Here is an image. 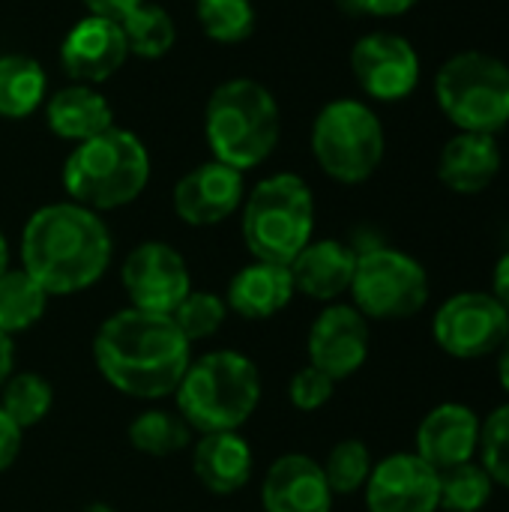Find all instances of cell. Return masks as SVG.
Masks as SVG:
<instances>
[{
    "instance_id": "cell-1",
    "label": "cell",
    "mask_w": 509,
    "mask_h": 512,
    "mask_svg": "<svg viewBox=\"0 0 509 512\" xmlns=\"http://www.w3.org/2000/svg\"><path fill=\"white\" fill-rule=\"evenodd\" d=\"M93 360L102 378L129 399H165L177 390L192 363V345L171 315L120 309L93 339Z\"/></svg>"
},
{
    "instance_id": "cell-2",
    "label": "cell",
    "mask_w": 509,
    "mask_h": 512,
    "mask_svg": "<svg viewBox=\"0 0 509 512\" xmlns=\"http://www.w3.org/2000/svg\"><path fill=\"white\" fill-rule=\"evenodd\" d=\"M114 255L111 231L99 213L57 201L39 207L21 231V270L30 273L48 297L78 294L96 285Z\"/></svg>"
},
{
    "instance_id": "cell-3",
    "label": "cell",
    "mask_w": 509,
    "mask_h": 512,
    "mask_svg": "<svg viewBox=\"0 0 509 512\" xmlns=\"http://www.w3.org/2000/svg\"><path fill=\"white\" fill-rule=\"evenodd\" d=\"M174 396L192 432H237L261 402V372L240 351H207L189 363Z\"/></svg>"
},
{
    "instance_id": "cell-4",
    "label": "cell",
    "mask_w": 509,
    "mask_h": 512,
    "mask_svg": "<svg viewBox=\"0 0 509 512\" xmlns=\"http://www.w3.org/2000/svg\"><path fill=\"white\" fill-rule=\"evenodd\" d=\"M150 183V153L129 129H105L69 153L63 189L69 201L102 213L132 204Z\"/></svg>"
},
{
    "instance_id": "cell-5",
    "label": "cell",
    "mask_w": 509,
    "mask_h": 512,
    "mask_svg": "<svg viewBox=\"0 0 509 512\" xmlns=\"http://www.w3.org/2000/svg\"><path fill=\"white\" fill-rule=\"evenodd\" d=\"M282 114L276 96L252 78H231L213 90L204 111V135L216 162L237 171L258 168L279 144Z\"/></svg>"
},
{
    "instance_id": "cell-6",
    "label": "cell",
    "mask_w": 509,
    "mask_h": 512,
    "mask_svg": "<svg viewBox=\"0 0 509 512\" xmlns=\"http://www.w3.org/2000/svg\"><path fill=\"white\" fill-rule=\"evenodd\" d=\"M315 231V198L303 177L273 174L243 204V240L255 261L291 264Z\"/></svg>"
},
{
    "instance_id": "cell-7",
    "label": "cell",
    "mask_w": 509,
    "mask_h": 512,
    "mask_svg": "<svg viewBox=\"0 0 509 512\" xmlns=\"http://www.w3.org/2000/svg\"><path fill=\"white\" fill-rule=\"evenodd\" d=\"M435 99L459 132L498 135L509 123V66L486 51H459L441 63Z\"/></svg>"
},
{
    "instance_id": "cell-8",
    "label": "cell",
    "mask_w": 509,
    "mask_h": 512,
    "mask_svg": "<svg viewBox=\"0 0 509 512\" xmlns=\"http://www.w3.org/2000/svg\"><path fill=\"white\" fill-rule=\"evenodd\" d=\"M384 150V126L366 102L333 99L318 111L312 126V153L321 171L336 183H366L384 162Z\"/></svg>"
},
{
    "instance_id": "cell-9",
    "label": "cell",
    "mask_w": 509,
    "mask_h": 512,
    "mask_svg": "<svg viewBox=\"0 0 509 512\" xmlns=\"http://www.w3.org/2000/svg\"><path fill=\"white\" fill-rule=\"evenodd\" d=\"M351 297V306L366 321L414 318L429 303V273L414 255L402 249L372 246L357 252Z\"/></svg>"
},
{
    "instance_id": "cell-10",
    "label": "cell",
    "mask_w": 509,
    "mask_h": 512,
    "mask_svg": "<svg viewBox=\"0 0 509 512\" xmlns=\"http://www.w3.org/2000/svg\"><path fill=\"white\" fill-rule=\"evenodd\" d=\"M435 345L456 360L495 357L509 336V315L489 291H459L432 321Z\"/></svg>"
},
{
    "instance_id": "cell-11",
    "label": "cell",
    "mask_w": 509,
    "mask_h": 512,
    "mask_svg": "<svg viewBox=\"0 0 509 512\" xmlns=\"http://www.w3.org/2000/svg\"><path fill=\"white\" fill-rule=\"evenodd\" d=\"M120 282L135 309L159 315H171L192 291V276L183 255L159 240H147L126 255Z\"/></svg>"
},
{
    "instance_id": "cell-12",
    "label": "cell",
    "mask_w": 509,
    "mask_h": 512,
    "mask_svg": "<svg viewBox=\"0 0 509 512\" xmlns=\"http://www.w3.org/2000/svg\"><path fill=\"white\" fill-rule=\"evenodd\" d=\"M351 72L372 99L399 102L420 84V54L405 36L375 30L351 48Z\"/></svg>"
},
{
    "instance_id": "cell-13",
    "label": "cell",
    "mask_w": 509,
    "mask_h": 512,
    "mask_svg": "<svg viewBox=\"0 0 509 512\" xmlns=\"http://www.w3.org/2000/svg\"><path fill=\"white\" fill-rule=\"evenodd\" d=\"M369 339V321L354 306L327 303V309L315 318L306 339L309 366H315L339 384L366 366Z\"/></svg>"
},
{
    "instance_id": "cell-14",
    "label": "cell",
    "mask_w": 509,
    "mask_h": 512,
    "mask_svg": "<svg viewBox=\"0 0 509 512\" xmlns=\"http://www.w3.org/2000/svg\"><path fill=\"white\" fill-rule=\"evenodd\" d=\"M363 495L369 512H441L438 471L417 453H393L375 462Z\"/></svg>"
},
{
    "instance_id": "cell-15",
    "label": "cell",
    "mask_w": 509,
    "mask_h": 512,
    "mask_svg": "<svg viewBox=\"0 0 509 512\" xmlns=\"http://www.w3.org/2000/svg\"><path fill=\"white\" fill-rule=\"evenodd\" d=\"M246 198L243 171L216 159L186 171L174 186V213L192 228H210L240 210Z\"/></svg>"
},
{
    "instance_id": "cell-16",
    "label": "cell",
    "mask_w": 509,
    "mask_h": 512,
    "mask_svg": "<svg viewBox=\"0 0 509 512\" xmlns=\"http://www.w3.org/2000/svg\"><path fill=\"white\" fill-rule=\"evenodd\" d=\"M126 57L129 48L120 24L96 15L78 21L60 45V63L66 75L75 84H90V87L108 81L126 63Z\"/></svg>"
},
{
    "instance_id": "cell-17",
    "label": "cell",
    "mask_w": 509,
    "mask_h": 512,
    "mask_svg": "<svg viewBox=\"0 0 509 512\" xmlns=\"http://www.w3.org/2000/svg\"><path fill=\"white\" fill-rule=\"evenodd\" d=\"M480 423L483 420L477 417L474 408H468L462 402H444L420 420L414 453L426 465H432L438 474L450 471L456 465H465V462L477 459Z\"/></svg>"
},
{
    "instance_id": "cell-18",
    "label": "cell",
    "mask_w": 509,
    "mask_h": 512,
    "mask_svg": "<svg viewBox=\"0 0 509 512\" xmlns=\"http://www.w3.org/2000/svg\"><path fill=\"white\" fill-rule=\"evenodd\" d=\"M333 498L324 468L303 453L279 456L261 483L264 512H330Z\"/></svg>"
},
{
    "instance_id": "cell-19",
    "label": "cell",
    "mask_w": 509,
    "mask_h": 512,
    "mask_svg": "<svg viewBox=\"0 0 509 512\" xmlns=\"http://www.w3.org/2000/svg\"><path fill=\"white\" fill-rule=\"evenodd\" d=\"M288 270L297 294L318 303H336L351 291L357 252L342 240H309Z\"/></svg>"
},
{
    "instance_id": "cell-20",
    "label": "cell",
    "mask_w": 509,
    "mask_h": 512,
    "mask_svg": "<svg viewBox=\"0 0 509 512\" xmlns=\"http://www.w3.org/2000/svg\"><path fill=\"white\" fill-rule=\"evenodd\" d=\"M501 147L495 135L459 132L453 135L438 156V180L456 195H477L495 183L501 174Z\"/></svg>"
},
{
    "instance_id": "cell-21",
    "label": "cell",
    "mask_w": 509,
    "mask_h": 512,
    "mask_svg": "<svg viewBox=\"0 0 509 512\" xmlns=\"http://www.w3.org/2000/svg\"><path fill=\"white\" fill-rule=\"evenodd\" d=\"M294 279L285 264L252 261L240 267L225 291V306L249 321H264L279 315L294 300Z\"/></svg>"
},
{
    "instance_id": "cell-22",
    "label": "cell",
    "mask_w": 509,
    "mask_h": 512,
    "mask_svg": "<svg viewBox=\"0 0 509 512\" xmlns=\"http://www.w3.org/2000/svg\"><path fill=\"white\" fill-rule=\"evenodd\" d=\"M252 447L240 432L201 435L192 450V471L198 483L213 495H234L252 480Z\"/></svg>"
},
{
    "instance_id": "cell-23",
    "label": "cell",
    "mask_w": 509,
    "mask_h": 512,
    "mask_svg": "<svg viewBox=\"0 0 509 512\" xmlns=\"http://www.w3.org/2000/svg\"><path fill=\"white\" fill-rule=\"evenodd\" d=\"M45 120L57 138L81 144V141L111 129L114 111H111L108 99L99 90H93L90 84H69L48 99Z\"/></svg>"
},
{
    "instance_id": "cell-24",
    "label": "cell",
    "mask_w": 509,
    "mask_h": 512,
    "mask_svg": "<svg viewBox=\"0 0 509 512\" xmlns=\"http://www.w3.org/2000/svg\"><path fill=\"white\" fill-rule=\"evenodd\" d=\"M48 90V78L39 60L27 54L0 57V117L21 120L33 114Z\"/></svg>"
},
{
    "instance_id": "cell-25",
    "label": "cell",
    "mask_w": 509,
    "mask_h": 512,
    "mask_svg": "<svg viewBox=\"0 0 509 512\" xmlns=\"http://www.w3.org/2000/svg\"><path fill=\"white\" fill-rule=\"evenodd\" d=\"M48 309V291L24 270H6L0 276V333L15 336L42 321Z\"/></svg>"
},
{
    "instance_id": "cell-26",
    "label": "cell",
    "mask_w": 509,
    "mask_h": 512,
    "mask_svg": "<svg viewBox=\"0 0 509 512\" xmlns=\"http://www.w3.org/2000/svg\"><path fill=\"white\" fill-rule=\"evenodd\" d=\"M492 495H495V483L477 459L438 474V510L483 512L489 507Z\"/></svg>"
},
{
    "instance_id": "cell-27",
    "label": "cell",
    "mask_w": 509,
    "mask_h": 512,
    "mask_svg": "<svg viewBox=\"0 0 509 512\" xmlns=\"http://www.w3.org/2000/svg\"><path fill=\"white\" fill-rule=\"evenodd\" d=\"M120 30H123L129 54L147 57V60L165 57L177 39V27H174L171 15L156 3H141L138 9H132L120 21Z\"/></svg>"
},
{
    "instance_id": "cell-28",
    "label": "cell",
    "mask_w": 509,
    "mask_h": 512,
    "mask_svg": "<svg viewBox=\"0 0 509 512\" xmlns=\"http://www.w3.org/2000/svg\"><path fill=\"white\" fill-rule=\"evenodd\" d=\"M51 405H54V387L36 372L9 375L6 384L0 387V408L21 432L39 426L48 417Z\"/></svg>"
},
{
    "instance_id": "cell-29",
    "label": "cell",
    "mask_w": 509,
    "mask_h": 512,
    "mask_svg": "<svg viewBox=\"0 0 509 512\" xmlns=\"http://www.w3.org/2000/svg\"><path fill=\"white\" fill-rule=\"evenodd\" d=\"M192 441V429L180 414L171 411H144L129 423V444L144 456H174L186 450Z\"/></svg>"
},
{
    "instance_id": "cell-30",
    "label": "cell",
    "mask_w": 509,
    "mask_h": 512,
    "mask_svg": "<svg viewBox=\"0 0 509 512\" xmlns=\"http://www.w3.org/2000/svg\"><path fill=\"white\" fill-rule=\"evenodd\" d=\"M195 18L201 30L222 45L243 42L255 30L252 0H195Z\"/></svg>"
},
{
    "instance_id": "cell-31",
    "label": "cell",
    "mask_w": 509,
    "mask_h": 512,
    "mask_svg": "<svg viewBox=\"0 0 509 512\" xmlns=\"http://www.w3.org/2000/svg\"><path fill=\"white\" fill-rule=\"evenodd\" d=\"M321 468H324V477H327V486L333 495H357L366 489V480H369L375 462L363 441L348 438V441H339L327 453V462Z\"/></svg>"
},
{
    "instance_id": "cell-32",
    "label": "cell",
    "mask_w": 509,
    "mask_h": 512,
    "mask_svg": "<svg viewBox=\"0 0 509 512\" xmlns=\"http://www.w3.org/2000/svg\"><path fill=\"white\" fill-rule=\"evenodd\" d=\"M177 330L186 336V342H204L210 336H216L228 318V306H225V297L213 294V291H189L180 306L171 312Z\"/></svg>"
},
{
    "instance_id": "cell-33",
    "label": "cell",
    "mask_w": 509,
    "mask_h": 512,
    "mask_svg": "<svg viewBox=\"0 0 509 512\" xmlns=\"http://www.w3.org/2000/svg\"><path fill=\"white\" fill-rule=\"evenodd\" d=\"M480 465L492 477L495 486L509 489V402L495 408L480 423V447H477Z\"/></svg>"
},
{
    "instance_id": "cell-34",
    "label": "cell",
    "mask_w": 509,
    "mask_h": 512,
    "mask_svg": "<svg viewBox=\"0 0 509 512\" xmlns=\"http://www.w3.org/2000/svg\"><path fill=\"white\" fill-rule=\"evenodd\" d=\"M333 390H336L333 378H327L315 366H303L288 384V399L297 411H318L333 399Z\"/></svg>"
},
{
    "instance_id": "cell-35",
    "label": "cell",
    "mask_w": 509,
    "mask_h": 512,
    "mask_svg": "<svg viewBox=\"0 0 509 512\" xmlns=\"http://www.w3.org/2000/svg\"><path fill=\"white\" fill-rule=\"evenodd\" d=\"M21 438H24V432L9 420V414L0 408V474L6 471V468H12V462L18 459V453H21Z\"/></svg>"
},
{
    "instance_id": "cell-36",
    "label": "cell",
    "mask_w": 509,
    "mask_h": 512,
    "mask_svg": "<svg viewBox=\"0 0 509 512\" xmlns=\"http://www.w3.org/2000/svg\"><path fill=\"white\" fill-rule=\"evenodd\" d=\"M357 12L366 15H378V18H393V15H405L408 9H414L420 0H348Z\"/></svg>"
},
{
    "instance_id": "cell-37",
    "label": "cell",
    "mask_w": 509,
    "mask_h": 512,
    "mask_svg": "<svg viewBox=\"0 0 509 512\" xmlns=\"http://www.w3.org/2000/svg\"><path fill=\"white\" fill-rule=\"evenodd\" d=\"M84 6H87V12L90 15H96V18H108V21H123L132 9H138L144 0H81Z\"/></svg>"
},
{
    "instance_id": "cell-38",
    "label": "cell",
    "mask_w": 509,
    "mask_h": 512,
    "mask_svg": "<svg viewBox=\"0 0 509 512\" xmlns=\"http://www.w3.org/2000/svg\"><path fill=\"white\" fill-rule=\"evenodd\" d=\"M509 315V252H504L495 264V273H492V291H489Z\"/></svg>"
},
{
    "instance_id": "cell-39",
    "label": "cell",
    "mask_w": 509,
    "mask_h": 512,
    "mask_svg": "<svg viewBox=\"0 0 509 512\" xmlns=\"http://www.w3.org/2000/svg\"><path fill=\"white\" fill-rule=\"evenodd\" d=\"M12 369H15V342H12V336L0 333V387L6 384Z\"/></svg>"
},
{
    "instance_id": "cell-40",
    "label": "cell",
    "mask_w": 509,
    "mask_h": 512,
    "mask_svg": "<svg viewBox=\"0 0 509 512\" xmlns=\"http://www.w3.org/2000/svg\"><path fill=\"white\" fill-rule=\"evenodd\" d=\"M495 357H498V381H501L504 393L509 396V336H507V342L501 345V351H498Z\"/></svg>"
},
{
    "instance_id": "cell-41",
    "label": "cell",
    "mask_w": 509,
    "mask_h": 512,
    "mask_svg": "<svg viewBox=\"0 0 509 512\" xmlns=\"http://www.w3.org/2000/svg\"><path fill=\"white\" fill-rule=\"evenodd\" d=\"M9 270V243H6V237L0 234V276Z\"/></svg>"
},
{
    "instance_id": "cell-42",
    "label": "cell",
    "mask_w": 509,
    "mask_h": 512,
    "mask_svg": "<svg viewBox=\"0 0 509 512\" xmlns=\"http://www.w3.org/2000/svg\"><path fill=\"white\" fill-rule=\"evenodd\" d=\"M84 512H114V510H111L108 504H90Z\"/></svg>"
}]
</instances>
